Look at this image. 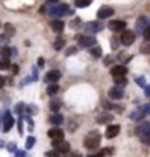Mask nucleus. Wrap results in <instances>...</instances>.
<instances>
[{"mask_svg":"<svg viewBox=\"0 0 150 157\" xmlns=\"http://www.w3.org/2000/svg\"><path fill=\"white\" fill-rule=\"evenodd\" d=\"M14 154H16V157H26L25 155V152H21V150H16Z\"/></svg>","mask_w":150,"mask_h":157,"instance_id":"42","label":"nucleus"},{"mask_svg":"<svg viewBox=\"0 0 150 157\" xmlns=\"http://www.w3.org/2000/svg\"><path fill=\"white\" fill-rule=\"evenodd\" d=\"M110 121H112V113H101V115H98V122L100 124L110 122Z\"/></svg>","mask_w":150,"mask_h":157,"instance_id":"22","label":"nucleus"},{"mask_svg":"<svg viewBox=\"0 0 150 157\" xmlns=\"http://www.w3.org/2000/svg\"><path fill=\"white\" fill-rule=\"evenodd\" d=\"M113 80H115V86H121V87H124V86L128 84L126 77H113Z\"/></svg>","mask_w":150,"mask_h":157,"instance_id":"26","label":"nucleus"},{"mask_svg":"<svg viewBox=\"0 0 150 157\" xmlns=\"http://www.w3.org/2000/svg\"><path fill=\"white\" fill-rule=\"evenodd\" d=\"M145 96H150V86H145Z\"/></svg>","mask_w":150,"mask_h":157,"instance_id":"45","label":"nucleus"},{"mask_svg":"<svg viewBox=\"0 0 150 157\" xmlns=\"http://www.w3.org/2000/svg\"><path fill=\"white\" fill-rule=\"evenodd\" d=\"M2 119H4V115H0V121H2Z\"/></svg>","mask_w":150,"mask_h":157,"instance_id":"49","label":"nucleus"},{"mask_svg":"<svg viewBox=\"0 0 150 157\" xmlns=\"http://www.w3.org/2000/svg\"><path fill=\"white\" fill-rule=\"evenodd\" d=\"M110 73H112V77H126L128 67H124V65H115V67H112Z\"/></svg>","mask_w":150,"mask_h":157,"instance_id":"11","label":"nucleus"},{"mask_svg":"<svg viewBox=\"0 0 150 157\" xmlns=\"http://www.w3.org/2000/svg\"><path fill=\"white\" fill-rule=\"evenodd\" d=\"M141 52H143V54H150V40L141 45Z\"/></svg>","mask_w":150,"mask_h":157,"instance_id":"31","label":"nucleus"},{"mask_svg":"<svg viewBox=\"0 0 150 157\" xmlns=\"http://www.w3.org/2000/svg\"><path fill=\"white\" fill-rule=\"evenodd\" d=\"M136 84L141 86V87H145V86H147V84H145V78H143V77H138V78H136Z\"/></svg>","mask_w":150,"mask_h":157,"instance_id":"37","label":"nucleus"},{"mask_svg":"<svg viewBox=\"0 0 150 157\" xmlns=\"http://www.w3.org/2000/svg\"><path fill=\"white\" fill-rule=\"evenodd\" d=\"M145 115H147V112H145L143 108H138V110H134V112H131V115H129V119L131 121H143Z\"/></svg>","mask_w":150,"mask_h":157,"instance_id":"18","label":"nucleus"},{"mask_svg":"<svg viewBox=\"0 0 150 157\" xmlns=\"http://www.w3.org/2000/svg\"><path fill=\"white\" fill-rule=\"evenodd\" d=\"M14 112L21 115V113L25 112V103H21V101H19V103H16V108H14Z\"/></svg>","mask_w":150,"mask_h":157,"instance_id":"30","label":"nucleus"},{"mask_svg":"<svg viewBox=\"0 0 150 157\" xmlns=\"http://www.w3.org/2000/svg\"><path fill=\"white\" fill-rule=\"evenodd\" d=\"M9 67H11L9 58H2V59H0V70H7Z\"/></svg>","mask_w":150,"mask_h":157,"instance_id":"24","label":"nucleus"},{"mask_svg":"<svg viewBox=\"0 0 150 157\" xmlns=\"http://www.w3.org/2000/svg\"><path fill=\"white\" fill-rule=\"evenodd\" d=\"M49 107H51V110H52V112H60V107H61V103H60L58 100H52Z\"/></svg>","mask_w":150,"mask_h":157,"instance_id":"25","label":"nucleus"},{"mask_svg":"<svg viewBox=\"0 0 150 157\" xmlns=\"http://www.w3.org/2000/svg\"><path fill=\"white\" fill-rule=\"evenodd\" d=\"M52 148L58 154H68L70 152V143L65 140H52Z\"/></svg>","mask_w":150,"mask_h":157,"instance_id":"3","label":"nucleus"},{"mask_svg":"<svg viewBox=\"0 0 150 157\" xmlns=\"http://www.w3.org/2000/svg\"><path fill=\"white\" fill-rule=\"evenodd\" d=\"M4 28H6V33L9 35V37H11V35H14V32H16V30H14V26H12L11 23H7V25L4 26Z\"/></svg>","mask_w":150,"mask_h":157,"instance_id":"29","label":"nucleus"},{"mask_svg":"<svg viewBox=\"0 0 150 157\" xmlns=\"http://www.w3.org/2000/svg\"><path fill=\"white\" fill-rule=\"evenodd\" d=\"M143 39H145V42H148L150 40V25L145 28V32H143Z\"/></svg>","mask_w":150,"mask_h":157,"instance_id":"33","label":"nucleus"},{"mask_svg":"<svg viewBox=\"0 0 150 157\" xmlns=\"http://www.w3.org/2000/svg\"><path fill=\"white\" fill-rule=\"evenodd\" d=\"M113 154V148H105V155H112Z\"/></svg>","mask_w":150,"mask_h":157,"instance_id":"44","label":"nucleus"},{"mask_svg":"<svg viewBox=\"0 0 150 157\" xmlns=\"http://www.w3.org/2000/svg\"><path fill=\"white\" fill-rule=\"evenodd\" d=\"M63 121H65V119H63V115L60 112H54L49 117V122L52 124V126H60V124H63Z\"/></svg>","mask_w":150,"mask_h":157,"instance_id":"19","label":"nucleus"},{"mask_svg":"<svg viewBox=\"0 0 150 157\" xmlns=\"http://www.w3.org/2000/svg\"><path fill=\"white\" fill-rule=\"evenodd\" d=\"M75 52H77V49H75V47H68V49H67V52H65V54H67V56H73Z\"/></svg>","mask_w":150,"mask_h":157,"instance_id":"34","label":"nucleus"},{"mask_svg":"<svg viewBox=\"0 0 150 157\" xmlns=\"http://www.w3.org/2000/svg\"><path fill=\"white\" fill-rule=\"evenodd\" d=\"M87 157H105V152H96V154H91Z\"/></svg>","mask_w":150,"mask_h":157,"instance_id":"39","label":"nucleus"},{"mask_svg":"<svg viewBox=\"0 0 150 157\" xmlns=\"http://www.w3.org/2000/svg\"><path fill=\"white\" fill-rule=\"evenodd\" d=\"M6 80H7V78L0 77V89H2V87H4V86H6Z\"/></svg>","mask_w":150,"mask_h":157,"instance_id":"43","label":"nucleus"},{"mask_svg":"<svg viewBox=\"0 0 150 157\" xmlns=\"http://www.w3.org/2000/svg\"><path fill=\"white\" fill-rule=\"evenodd\" d=\"M7 150H9V152H16L17 150L16 143H9V145H7Z\"/></svg>","mask_w":150,"mask_h":157,"instance_id":"35","label":"nucleus"},{"mask_svg":"<svg viewBox=\"0 0 150 157\" xmlns=\"http://www.w3.org/2000/svg\"><path fill=\"white\" fill-rule=\"evenodd\" d=\"M12 126H14V117H12L11 112L7 110V112H4V126H2V129H4L6 133H9L12 129Z\"/></svg>","mask_w":150,"mask_h":157,"instance_id":"9","label":"nucleus"},{"mask_svg":"<svg viewBox=\"0 0 150 157\" xmlns=\"http://www.w3.org/2000/svg\"><path fill=\"white\" fill-rule=\"evenodd\" d=\"M134 135L140 136V138H143V136L150 135V122H140L138 128L134 129Z\"/></svg>","mask_w":150,"mask_h":157,"instance_id":"7","label":"nucleus"},{"mask_svg":"<svg viewBox=\"0 0 150 157\" xmlns=\"http://www.w3.org/2000/svg\"><path fill=\"white\" fill-rule=\"evenodd\" d=\"M119 133H121V126H119V124H110V126L106 128V131H105V136L108 138V140H112V138L119 136Z\"/></svg>","mask_w":150,"mask_h":157,"instance_id":"10","label":"nucleus"},{"mask_svg":"<svg viewBox=\"0 0 150 157\" xmlns=\"http://www.w3.org/2000/svg\"><path fill=\"white\" fill-rule=\"evenodd\" d=\"M84 28L87 30V32H91V33H98V32L103 30V25H101L100 21H91V23H86Z\"/></svg>","mask_w":150,"mask_h":157,"instance_id":"13","label":"nucleus"},{"mask_svg":"<svg viewBox=\"0 0 150 157\" xmlns=\"http://www.w3.org/2000/svg\"><path fill=\"white\" fill-rule=\"evenodd\" d=\"M45 157H60V154L56 150H52V152H45Z\"/></svg>","mask_w":150,"mask_h":157,"instance_id":"36","label":"nucleus"},{"mask_svg":"<svg viewBox=\"0 0 150 157\" xmlns=\"http://www.w3.org/2000/svg\"><path fill=\"white\" fill-rule=\"evenodd\" d=\"M63 47H65V39H58L54 42V49L60 51V49H63Z\"/></svg>","mask_w":150,"mask_h":157,"instance_id":"28","label":"nucleus"},{"mask_svg":"<svg viewBox=\"0 0 150 157\" xmlns=\"http://www.w3.org/2000/svg\"><path fill=\"white\" fill-rule=\"evenodd\" d=\"M101 143V135L100 133H89L86 138H84V147L87 150H96Z\"/></svg>","mask_w":150,"mask_h":157,"instance_id":"2","label":"nucleus"},{"mask_svg":"<svg viewBox=\"0 0 150 157\" xmlns=\"http://www.w3.org/2000/svg\"><path fill=\"white\" fill-rule=\"evenodd\" d=\"M47 2H58V0H47Z\"/></svg>","mask_w":150,"mask_h":157,"instance_id":"48","label":"nucleus"},{"mask_svg":"<svg viewBox=\"0 0 150 157\" xmlns=\"http://www.w3.org/2000/svg\"><path fill=\"white\" fill-rule=\"evenodd\" d=\"M58 91H60L58 84H49V87H47V94H49V96H54Z\"/></svg>","mask_w":150,"mask_h":157,"instance_id":"23","label":"nucleus"},{"mask_svg":"<svg viewBox=\"0 0 150 157\" xmlns=\"http://www.w3.org/2000/svg\"><path fill=\"white\" fill-rule=\"evenodd\" d=\"M51 28L54 30L56 33H61L63 30H65V23H63L61 19H52V21H51Z\"/></svg>","mask_w":150,"mask_h":157,"instance_id":"17","label":"nucleus"},{"mask_svg":"<svg viewBox=\"0 0 150 157\" xmlns=\"http://www.w3.org/2000/svg\"><path fill=\"white\" fill-rule=\"evenodd\" d=\"M112 16H113V9L108 6H103L98 11V19H106V17H112Z\"/></svg>","mask_w":150,"mask_h":157,"instance_id":"16","label":"nucleus"},{"mask_svg":"<svg viewBox=\"0 0 150 157\" xmlns=\"http://www.w3.org/2000/svg\"><path fill=\"white\" fill-rule=\"evenodd\" d=\"M35 145V136H28L26 138V148H32Z\"/></svg>","mask_w":150,"mask_h":157,"instance_id":"32","label":"nucleus"},{"mask_svg":"<svg viewBox=\"0 0 150 157\" xmlns=\"http://www.w3.org/2000/svg\"><path fill=\"white\" fill-rule=\"evenodd\" d=\"M0 28H2V23H0Z\"/></svg>","mask_w":150,"mask_h":157,"instance_id":"50","label":"nucleus"},{"mask_svg":"<svg viewBox=\"0 0 150 157\" xmlns=\"http://www.w3.org/2000/svg\"><path fill=\"white\" fill-rule=\"evenodd\" d=\"M140 140L143 141V143H147V145H150V135H147V136H143V138H140Z\"/></svg>","mask_w":150,"mask_h":157,"instance_id":"40","label":"nucleus"},{"mask_svg":"<svg viewBox=\"0 0 150 157\" xmlns=\"http://www.w3.org/2000/svg\"><path fill=\"white\" fill-rule=\"evenodd\" d=\"M47 136H49L51 140H63V136H65V133H63V129L61 128H52L49 129V133H47Z\"/></svg>","mask_w":150,"mask_h":157,"instance_id":"14","label":"nucleus"},{"mask_svg":"<svg viewBox=\"0 0 150 157\" xmlns=\"http://www.w3.org/2000/svg\"><path fill=\"white\" fill-rule=\"evenodd\" d=\"M75 6L77 7H89L91 6V0H75Z\"/></svg>","mask_w":150,"mask_h":157,"instance_id":"27","label":"nucleus"},{"mask_svg":"<svg viewBox=\"0 0 150 157\" xmlns=\"http://www.w3.org/2000/svg\"><path fill=\"white\" fill-rule=\"evenodd\" d=\"M67 155L68 157H82V154H79V152H68Z\"/></svg>","mask_w":150,"mask_h":157,"instance_id":"38","label":"nucleus"},{"mask_svg":"<svg viewBox=\"0 0 150 157\" xmlns=\"http://www.w3.org/2000/svg\"><path fill=\"white\" fill-rule=\"evenodd\" d=\"M7 40H9V35H7V33H4L2 37H0V42H2V44H6Z\"/></svg>","mask_w":150,"mask_h":157,"instance_id":"41","label":"nucleus"},{"mask_svg":"<svg viewBox=\"0 0 150 157\" xmlns=\"http://www.w3.org/2000/svg\"><path fill=\"white\" fill-rule=\"evenodd\" d=\"M134 39H136V33L131 32V30H124V32H121V44L122 45H131L134 42Z\"/></svg>","mask_w":150,"mask_h":157,"instance_id":"5","label":"nucleus"},{"mask_svg":"<svg viewBox=\"0 0 150 157\" xmlns=\"http://www.w3.org/2000/svg\"><path fill=\"white\" fill-rule=\"evenodd\" d=\"M77 39H79V47H87V49H91L93 45H96V39L93 35H80Z\"/></svg>","mask_w":150,"mask_h":157,"instance_id":"4","label":"nucleus"},{"mask_svg":"<svg viewBox=\"0 0 150 157\" xmlns=\"http://www.w3.org/2000/svg\"><path fill=\"white\" fill-rule=\"evenodd\" d=\"M148 25H150L148 17H147V16H140L138 19H136V32H138V33H143L145 28H147Z\"/></svg>","mask_w":150,"mask_h":157,"instance_id":"12","label":"nucleus"},{"mask_svg":"<svg viewBox=\"0 0 150 157\" xmlns=\"http://www.w3.org/2000/svg\"><path fill=\"white\" fill-rule=\"evenodd\" d=\"M108 98L110 100H122L124 98V89L121 87V86H113L110 91H108Z\"/></svg>","mask_w":150,"mask_h":157,"instance_id":"8","label":"nucleus"},{"mask_svg":"<svg viewBox=\"0 0 150 157\" xmlns=\"http://www.w3.org/2000/svg\"><path fill=\"white\" fill-rule=\"evenodd\" d=\"M40 12H42V14H47V12H49L51 16H52V19H60L61 16H67V14L72 16L73 14V11L67 6V4H58V2H49V6L40 7Z\"/></svg>","mask_w":150,"mask_h":157,"instance_id":"1","label":"nucleus"},{"mask_svg":"<svg viewBox=\"0 0 150 157\" xmlns=\"http://www.w3.org/2000/svg\"><path fill=\"white\" fill-rule=\"evenodd\" d=\"M108 28L112 32H124L126 30V21H121V19H115V21H110Z\"/></svg>","mask_w":150,"mask_h":157,"instance_id":"15","label":"nucleus"},{"mask_svg":"<svg viewBox=\"0 0 150 157\" xmlns=\"http://www.w3.org/2000/svg\"><path fill=\"white\" fill-rule=\"evenodd\" d=\"M37 65H39V67H42V65H44V58H39V59H37Z\"/></svg>","mask_w":150,"mask_h":157,"instance_id":"47","label":"nucleus"},{"mask_svg":"<svg viewBox=\"0 0 150 157\" xmlns=\"http://www.w3.org/2000/svg\"><path fill=\"white\" fill-rule=\"evenodd\" d=\"M89 52H91V56L93 58H101V52H103V51H101L100 45H93V47L89 49Z\"/></svg>","mask_w":150,"mask_h":157,"instance_id":"21","label":"nucleus"},{"mask_svg":"<svg viewBox=\"0 0 150 157\" xmlns=\"http://www.w3.org/2000/svg\"><path fill=\"white\" fill-rule=\"evenodd\" d=\"M0 54H2V58H9L11 54H14V47H7V45H4V47L0 49Z\"/></svg>","mask_w":150,"mask_h":157,"instance_id":"20","label":"nucleus"},{"mask_svg":"<svg viewBox=\"0 0 150 157\" xmlns=\"http://www.w3.org/2000/svg\"><path fill=\"white\" fill-rule=\"evenodd\" d=\"M60 78H61V72H60V70H51V72L45 73L44 80L47 82V84H56Z\"/></svg>","mask_w":150,"mask_h":157,"instance_id":"6","label":"nucleus"},{"mask_svg":"<svg viewBox=\"0 0 150 157\" xmlns=\"http://www.w3.org/2000/svg\"><path fill=\"white\" fill-rule=\"evenodd\" d=\"M79 25H80V19H73V25H72L73 28H75V26H79Z\"/></svg>","mask_w":150,"mask_h":157,"instance_id":"46","label":"nucleus"}]
</instances>
